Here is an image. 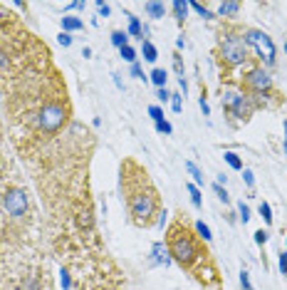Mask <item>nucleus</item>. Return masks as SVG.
<instances>
[{
    "label": "nucleus",
    "instance_id": "1",
    "mask_svg": "<svg viewBox=\"0 0 287 290\" xmlns=\"http://www.w3.org/2000/svg\"><path fill=\"white\" fill-rule=\"evenodd\" d=\"M166 248L173 263H178L196 283H201L205 290H223L220 270L205 246V241L198 238L196 228L178 213L168 228H166Z\"/></svg>",
    "mask_w": 287,
    "mask_h": 290
},
{
    "label": "nucleus",
    "instance_id": "2",
    "mask_svg": "<svg viewBox=\"0 0 287 290\" xmlns=\"http://www.w3.org/2000/svg\"><path fill=\"white\" fill-rule=\"evenodd\" d=\"M119 191L134 226L151 228L159 221L164 211L159 189L154 186L149 171L136 159H124L119 166Z\"/></svg>",
    "mask_w": 287,
    "mask_h": 290
},
{
    "label": "nucleus",
    "instance_id": "3",
    "mask_svg": "<svg viewBox=\"0 0 287 290\" xmlns=\"http://www.w3.org/2000/svg\"><path fill=\"white\" fill-rule=\"evenodd\" d=\"M245 28L225 23L218 30V42H215V62L220 67V80L225 87H230V77L235 70H240L250 60V47L245 42Z\"/></svg>",
    "mask_w": 287,
    "mask_h": 290
},
{
    "label": "nucleus",
    "instance_id": "4",
    "mask_svg": "<svg viewBox=\"0 0 287 290\" xmlns=\"http://www.w3.org/2000/svg\"><path fill=\"white\" fill-rule=\"evenodd\" d=\"M238 87H240L243 94H247L252 99L255 109H260V107H277L280 102H285V97L280 92H275V82H272L270 72L262 65L250 67L245 75L240 77Z\"/></svg>",
    "mask_w": 287,
    "mask_h": 290
},
{
    "label": "nucleus",
    "instance_id": "5",
    "mask_svg": "<svg viewBox=\"0 0 287 290\" xmlns=\"http://www.w3.org/2000/svg\"><path fill=\"white\" fill-rule=\"evenodd\" d=\"M0 211L8 226H25L30 216V196L18 184H5L0 191Z\"/></svg>",
    "mask_w": 287,
    "mask_h": 290
},
{
    "label": "nucleus",
    "instance_id": "6",
    "mask_svg": "<svg viewBox=\"0 0 287 290\" xmlns=\"http://www.w3.org/2000/svg\"><path fill=\"white\" fill-rule=\"evenodd\" d=\"M220 104L225 107V112L230 117V124H245V122H250V117L255 112L252 99L247 94H243L240 89H233V87L220 89Z\"/></svg>",
    "mask_w": 287,
    "mask_h": 290
},
{
    "label": "nucleus",
    "instance_id": "7",
    "mask_svg": "<svg viewBox=\"0 0 287 290\" xmlns=\"http://www.w3.org/2000/svg\"><path fill=\"white\" fill-rule=\"evenodd\" d=\"M245 42L247 47H252L260 57V62H265L267 67L275 65V57H277V50H275V42L270 40L267 33L262 30H255V28H245Z\"/></svg>",
    "mask_w": 287,
    "mask_h": 290
},
{
    "label": "nucleus",
    "instance_id": "8",
    "mask_svg": "<svg viewBox=\"0 0 287 290\" xmlns=\"http://www.w3.org/2000/svg\"><path fill=\"white\" fill-rule=\"evenodd\" d=\"M238 13H240V3H220L215 8V18H225V20H233Z\"/></svg>",
    "mask_w": 287,
    "mask_h": 290
},
{
    "label": "nucleus",
    "instance_id": "9",
    "mask_svg": "<svg viewBox=\"0 0 287 290\" xmlns=\"http://www.w3.org/2000/svg\"><path fill=\"white\" fill-rule=\"evenodd\" d=\"M126 18H129V35H134V38H146L149 35V30L146 28H141V20L136 18V15H131V13H126Z\"/></svg>",
    "mask_w": 287,
    "mask_h": 290
},
{
    "label": "nucleus",
    "instance_id": "10",
    "mask_svg": "<svg viewBox=\"0 0 287 290\" xmlns=\"http://www.w3.org/2000/svg\"><path fill=\"white\" fill-rule=\"evenodd\" d=\"M144 10H146V15H149L151 20H161L166 15V5L164 3H154V0L144 3Z\"/></svg>",
    "mask_w": 287,
    "mask_h": 290
},
{
    "label": "nucleus",
    "instance_id": "11",
    "mask_svg": "<svg viewBox=\"0 0 287 290\" xmlns=\"http://www.w3.org/2000/svg\"><path fill=\"white\" fill-rule=\"evenodd\" d=\"M60 25H62V33H77V30H84V23L80 18H72V15H65V18L60 20Z\"/></svg>",
    "mask_w": 287,
    "mask_h": 290
},
{
    "label": "nucleus",
    "instance_id": "12",
    "mask_svg": "<svg viewBox=\"0 0 287 290\" xmlns=\"http://www.w3.org/2000/svg\"><path fill=\"white\" fill-rule=\"evenodd\" d=\"M141 52H144V60H146V62H156V60H159V50L154 47L151 40H141Z\"/></svg>",
    "mask_w": 287,
    "mask_h": 290
},
{
    "label": "nucleus",
    "instance_id": "13",
    "mask_svg": "<svg viewBox=\"0 0 287 290\" xmlns=\"http://www.w3.org/2000/svg\"><path fill=\"white\" fill-rule=\"evenodd\" d=\"M171 10H173V15H176L178 25H183V20H186V13H188V3H183V0H176V3H171Z\"/></svg>",
    "mask_w": 287,
    "mask_h": 290
},
{
    "label": "nucleus",
    "instance_id": "14",
    "mask_svg": "<svg viewBox=\"0 0 287 290\" xmlns=\"http://www.w3.org/2000/svg\"><path fill=\"white\" fill-rule=\"evenodd\" d=\"M154 255H156V263H164V265L171 263V255H168L166 243H154Z\"/></svg>",
    "mask_w": 287,
    "mask_h": 290
},
{
    "label": "nucleus",
    "instance_id": "15",
    "mask_svg": "<svg viewBox=\"0 0 287 290\" xmlns=\"http://www.w3.org/2000/svg\"><path fill=\"white\" fill-rule=\"evenodd\" d=\"M223 159L228 162V166H230V169H235V171H243V159H240L235 152H225V154H223Z\"/></svg>",
    "mask_w": 287,
    "mask_h": 290
},
{
    "label": "nucleus",
    "instance_id": "16",
    "mask_svg": "<svg viewBox=\"0 0 287 290\" xmlns=\"http://www.w3.org/2000/svg\"><path fill=\"white\" fill-rule=\"evenodd\" d=\"M112 45H114V47H119V50L126 47V45H129V33H124V30H114V33H112Z\"/></svg>",
    "mask_w": 287,
    "mask_h": 290
},
{
    "label": "nucleus",
    "instance_id": "17",
    "mask_svg": "<svg viewBox=\"0 0 287 290\" xmlns=\"http://www.w3.org/2000/svg\"><path fill=\"white\" fill-rule=\"evenodd\" d=\"M193 228H196V233H198V238H201V241H205V243H208V241L213 238V236H210V228L205 226L203 221H196V223H193Z\"/></svg>",
    "mask_w": 287,
    "mask_h": 290
},
{
    "label": "nucleus",
    "instance_id": "18",
    "mask_svg": "<svg viewBox=\"0 0 287 290\" xmlns=\"http://www.w3.org/2000/svg\"><path fill=\"white\" fill-rule=\"evenodd\" d=\"M186 189H188V194H191V201H193V206H196V208L203 206V199H201V191L196 189V184H186Z\"/></svg>",
    "mask_w": 287,
    "mask_h": 290
},
{
    "label": "nucleus",
    "instance_id": "19",
    "mask_svg": "<svg viewBox=\"0 0 287 290\" xmlns=\"http://www.w3.org/2000/svg\"><path fill=\"white\" fill-rule=\"evenodd\" d=\"M186 169H188V174H191V176H193V181H196V184H201V186H203V171H201V169H198V166L193 164V162H186Z\"/></svg>",
    "mask_w": 287,
    "mask_h": 290
},
{
    "label": "nucleus",
    "instance_id": "20",
    "mask_svg": "<svg viewBox=\"0 0 287 290\" xmlns=\"http://www.w3.org/2000/svg\"><path fill=\"white\" fill-rule=\"evenodd\" d=\"M151 82L156 84L159 89H164V84H166V70H161V67H156V70L151 72Z\"/></svg>",
    "mask_w": 287,
    "mask_h": 290
},
{
    "label": "nucleus",
    "instance_id": "21",
    "mask_svg": "<svg viewBox=\"0 0 287 290\" xmlns=\"http://www.w3.org/2000/svg\"><path fill=\"white\" fill-rule=\"evenodd\" d=\"M188 8H193L198 15H203V18H215V13H210V8L208 5H201V3H188Z\"/></svg>",
    "mask_w": 287,
    "mask_h": 290
},
{
    "label": "nucleus",
    "instance_id": "22",
    "mask_svg": "<svg viewBox=\"0 0 287 290\" xmlns=\"http://www.w3.org/2000/svg\"><path fill=\"white\" fill-rule=\"evenodd\" d=\"M260 216H262V221H265L267 226L272 223V208H270L267 201H262V204H260Z\"/></svg>",
    "mask_w": 287,
    "mask_h": 290
},
{
    "label": "nucleus",
    "instance_id": "23",
    "mask_svg": "<svg viewBox=\"0 0 287 290\" xmlns=\"http://www.w3.org/2000/svg\"><path fill=\"white\" fill-rule=\"evenodd\" d=\"M119 52H122V57H124V60H126V62H131V65L136 62V50H134L131 45H126V47H122Z\"/></svg>",
    "mask_w": 287,
    "mask_h": 290
},
{
    "label": "nucleus",
    "instance_id": "24",
    "mask_svg": "<svg viewBox=\"0 0 287 290\" xmlns=\"http://www.w3.org/2000/svg\"><path fill=\"white\" fill-rule=\"evenodd\" d=\"M149 114H151V119H154V122H161V119H164V109H161V107H156V104H151V107H149Z\"/></svg>",
    "mask_w": 287,
    "mask_h": 290
},
{
    "label": "nucleus",
    "instance_id": "25",
    "mask_svg": "<svg viewBox=\"0 0 287 290\" xmlns=\"http://www.w3.org/2000/svg\"><path fill=\"white\" fill-rule=\"evenodd\" d=\"M213 191L218 194V199H220L223 204H228V201H230V199H228V191H225V189H223L220 184H213Z\"/></svg>",
    "mask_w": 287,
    "mask_h": 290
},
{
    "label": "nucleus",
    "instance_id": "26",
    "mask_svg": "<svg viewBox=\"0 0 287 290\" xmlns=\"http://www.w3.org/2000/svg\"><path fill=\"white\" fill-rule=\"evenodd\" d=\"M238 213H240V221H243V223H247V221H250V208H247V204H243V201H240V204H238Z\"/></svg>",
    "mask_w": 287,
    "mask_h": 290
},
{
    "label": "nucleus",
    "instance_id": "27",
    "mask_svg": "<svg viewBox=\"0 0 287 290\" xmlns=\"http://www.w3.org/2000/svg\"><path fill=\"white\" fill-rule=\"evenodd\" d=\"M171 107H173V112H181V109H183V99H181V94H171Z\"/></svg>",
    "mask_w": 287,
    "mask_h": 290
},
{
    "label": "nucleus",
    "instance_id": "28",
    "mask_svg": "<svg viewBox=\"0 0 287 290\" xmlns=\"http://www.w3.org/2000/svg\"><path fill=\"white\" fill-rule=\"evenodd\" d=\"M240 285H243V290H255V288H252V283H250L247 270H240Z\"/></svg>",
    "mask_w": 287,
    "mask_h": 290
},
{
    "label": "nucleus",
    "instance_id": "29",
    "mask_svg": "<svg viewBox=\"0 0 287 290\" xmlns=\"http://www.w3.org/2000/svg\"><path fill=\"white\" fill-rule=\"evenodd\" d=\"M173 67H176V72H178V80H181V77H183V62H181V55H178V52L173 55Z\"/></svg>",
    "mask_w": 287,
    "mask_h": 290
},
{
    "label": "nucleus",
    "instance_id": "30",
    "mask_svg": "<svg viewBox=\"0 0 287 290\" xmlns=\"http://www.w3.org/2000/svg\"><path fill=\"white\" fill-rule=\"evenodd\" d=\"M255 243H257V246H265V243H267V231H262V228L255 231Z\"/></svg>",
    "mask_w": 287,
    "mask_h": 290
},
{
    "label": "nucleus",
    "instance_id": "31",
    "mask_svg": "<svg viewBox=\"0 0 287 290\" xmlns=\"http://www.w3.org/2000/svg\"><path fill=\"white\" fill-rule=\"evenodd\" d=\"M156 131H161V134H171V131H173V126L168 124L166 119H161V122H156Z\"/></svg>",
    "mask_w": 287,
    "mask_h": 290
},
{
    "label": "nucleus",
    "instance_id": "32",
    "mask_svg": "<svg viewBox=\"0 0 287 290\" xmlns=\"http://www.w3.org/2000/svg\"><path fill=\"white\" fill-rule=\"evenodd\" d=\"M57 40H60L62 47H70V45H72V35H70V33H60V35H57Z\"/></svg>",
    "mask_w": 287,
    "mask_h": 290
},
{
    "label": "nucleus",
    "instance_id": "33",
    "mask_svg": "<svg viewBox=\"0 0 287 290\" xmlns=\"http://www.w3.org/2000/svg\"><path fill=\"white\" fill-rule=\"evenodd\" d=\"M277 265H280V273H282V275H287V250H285V253H280Z\"/></svg>",
    "mask_w": 287,
    "mask_h": 290
},
{
    "label": "nucleus",
    "instance_id": "34",
    "mask_svg": "<svg viewBox=\"0 0 287 290\" xmlns=\"http://www.w3.org/2000/svg\"><path fill=\"white\" fill-rule=\"evenodd\" d=\"M243 179H245V184L250 186V189L255 186V176H252V171H250V169H243Z\"/></svg>",
    "mask_w": 287,
    "mask_h": 290
},
{
    "label": "nucleus",
    "instance_id": "35",
    "mask_svg": "<svg viewBox=\"0 0 287 290\" xmlns=\"http://www.w3.org/2000/svg\"><path fill=\"white\" fill-rule=\"evenodd\" d=\"M131 77H136V80H144V70H141L136 62L131 65Z\"/></svg>",
    "mask_w": 287,
    "mask_h": 290
},
{
    "label": "nucleus",
    "instance_id": "36",
    "mask_svg": "<svg viewBox=\"0 0 287 290\" xmlns=\"http://www.w3.org/2000/svg\"><path fill=\"white\" fill-rule=\"evenodd\" d=\"M97 10H99L102 15H109V10H112V8H109L107 3H102V0H99V3H97Z\"/></svg>",
    "mask_w": 287,
    "mask_h": 290
},
{
    "label": "nucleus",
    "instance_id": "37",
    "mask_svg": "<svg viewBox=\"0 0 287 290\" xmlns=\"http://www.w3.org/2000/svg\"><path fill=\"white\" fill-rule=\"evenodd\" d=\"M201 109H203V114H205V117L210 114V107H208V102H205V97H203V94H201Z\"/></svg>",
    "mask_w": 287,
    "mask_h": 290
},
{
    "label": "nucleus",
    "instance_id": "38",
    "mask_svg": "<svg viewBox=\"0 0 287 290\" xmlns=\"http://www.w3.org/2000/svg\"><path fill=\"white\" fill-rule=\"evenodd\" d=\"M159 99H161V102H166V99H171V94L166 92V87H164V89H159Z\"/></svg>",
    "mask_w": 287,
    "mask_h": 290
},
{
    "label": "nucleus",
    "instance_id": "39",
    "mask_svg": "<svg viewBox=\"0 0 287 290\" xmlns=\"http://www.w3.org/2000/svg\"><path fill=\"white\" fill-rule=\"evenodd\" d=\"M62 285H65V288H70V275H67L65 270H62Z\"/></svg>",
    "mask_w": 287,
    "mask_h": 290
},
{
    "label": "nucleus",
    "instance_id": "40",
    "mask_svg": "<svg viewBox=\"0 0 287 290\" xmlns=\"http://www.w3.org/2000/svg\"><path fill=\"white\" fill-rule=\"evenodd\" d=\"M282 144H285V154H287V122H285V136H282Z\"/></svg>",
    "mask_w": 287,
    "mask_h": 290
},
{
    "label": "nucleus",
    "instance_id": "41",
    "mask_svg": "<svg viewBox=\"0 0 287 290\" xmlns=\"http://www.w3.org/2000/svg\"><path fill=\"white\" fill-rule=\"evenodd\" d=\"M285 52H287V42H285Z\"/></svg>",
    "mask_w": 287,
    "mask_h": 290
}]
</instances>
